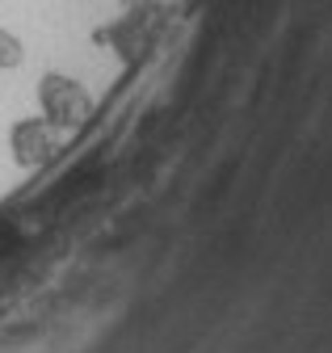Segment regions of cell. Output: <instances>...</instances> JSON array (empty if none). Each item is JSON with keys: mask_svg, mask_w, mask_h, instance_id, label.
<instances>
[{"mask_svg": "<svg viewBox=\"0 0 332 353\" xmlns=\"http://www.w3.org/2000/svg\"><path fill=\"white\" fill-rule=\"evenodd\" d=\"M38 105H43V118L59 130H76L93 118V93L68 72H47L38 80Z\"/></svg>", "mask_w": 332, "mask_h": 353, "instance_id": "obj_1", "label": "cell"}, {"mask_svg": "<svg viewBox=\"0 0 332 353\" xmlns=\"http://www.w3.org/2000/svg\"><path fill=\"white\" fill-rule=\"evenodd\" d=\"M9 152L21 168H43L55 152H59V126L47 122L43 114L38 118H17L9 126Z\"/></svg>", "mask_w": 332, "mask_h": 353, "instance_id": "obj_2", "label": "cell"}, {"mask_svg": "<svg viewBox=\"0 0 332 353\" xmlns=\"http://www.w3.org/2000/svg\"><path fill=\"white\" fill-rule=\"evenodd\" d=\"M21 59H25L21 38H17L9 26H0V68H5V72H13V68H21Z\"/></svg>", "mask_w": 332, "mask_h": 353, "instance_id": "obj_3", "label": "cell"}]
</instances>
